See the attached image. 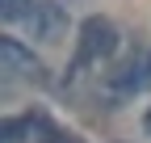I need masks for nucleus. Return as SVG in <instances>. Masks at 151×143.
<instances>
[{
  "label": "nucleus",
  "mask_w": 151,
  "mask_h": 143,
  "mask_svg": "<svg viewBox=\"0 0 151 143\" xmlns=\"http://www.w3.org/2000/svg\"><path fill=\"white\" fill-rule=\"evenodd\" d=\"M118 51V30L109 17H88L80 25V46H76V67L84 63H101Z\"/></svg>",
  "instance_id": "1"
},
{
  "label": "nucleus",
  "mask_w": 151,
  "mask_h": 143,
  "mask_svg": "<svg viewBox=\"0 0 151 143\" xmlns=\"http://www.w3.org/2000/svg\"><path fill=\"white\" fill-rule=\"evenodd\" d=\"M25 21H29V30H34V38L55 42V38L67 30V13H63V4H55V0H42V4H34V13L25 17Z\"/></svg>",
  "instance_id": "2"
},
{
  "label": "nucleus",
  "mask_w": 151,
  "mask_h": 143,
  "mask_svg": "<svg viewBox=\"0 0 151 143\" xmlns=\"http://www.w3.org/2000/svg\"><path fill=\"white\" fill-rule=\"evenodd\" d=\"M0 72L13 80V76H34V72H42V63H38L34 51H25L17 38H0Z\"/></svg>",
  "instance_id": "3"
},
{
  "label": "nucleus",
  "mask_w": 151,
  "mask_h": 143,
  "mask_svg": "<svg viewBox=\"0 0 151 143\" xmlns=\"http://www.w3.org/2000/svg\"><path fill=\"white\" fill-rule=\"evenodd\" d=\"M34 13V0H0V17L4 21H21Z\"/></svg>",
  "instance_id": "4"
},
{
  "label": "nucleus",
  "mask_w": 151,
  "mask_h": 143,
  "mask_svg": "<svg viewBox=\"0 0 151 143\" xmlns=\"http://www.w3.org/2000/svg\"><path fill=\"white\" fill-rule=\"evenodd\" d=\"M143 80H139V63H126L118 76H113V88H118V93H130V88H139Z\"/></svg>",
  "instance_id": "5"
},
{
  "label": "nucleus",
  "mask_w": 151,
  "mask_h": 143,
  "mask_svg": "<svg viewBox=\"0 0 151 143\" xmlns=\"http://www.w3.org/2000/svg\"><path fill=\"white\" fill-rule=\"evenodd\" d=\"M143 126H147V135H151V110H147V118H143Z\"/></svg>",
  "instance_id": "6"
},
{
  "label": "nucleus",
  "mask_w": 151,
  "mask_h": 143,
  "mask_svg": "<svg viewBox=\"0 0 151 143\" xmlns=\"http://www.w3.org/2000/svg\"><path fill=\"white\" fill-rule=\"evenodd\" d=\"M55 143H80V139H71V135H67V139H55Z\"/></svg>",
  "instance_id": "7"
}]
</instances>
